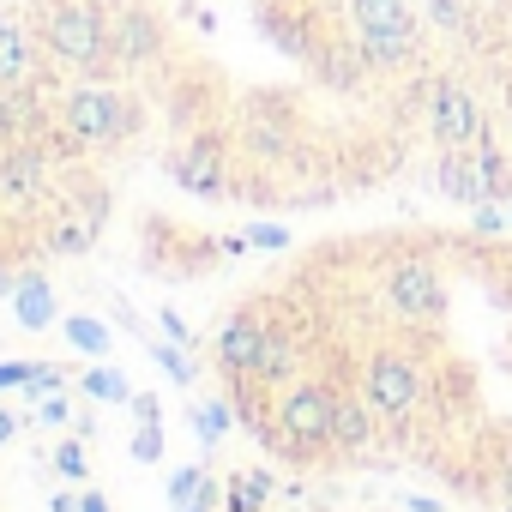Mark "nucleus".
<instances>
[{
	"mask_svg": "<svg viewBox=\"0 0 512 512\" xmlns=\"http://www.w3.org/2000/svg\"><path fill=\"white\" fill-rule=\"evenodd\" d=\"M332 404H338V386L332 380H290L278 386V428H272V452L296 458V464H314L320 452H338L332 446Z\"/></svg>",
	"mask_w": 512,
	"mask_h": 512,
	"instance_id": "f257e3e1",
	"label": "nucleus"
},
{
	"mask_svg": "<svg viewBox=\"0 0 512 512\" xmlns=\"http://www.w3.org/2000/svg\"><path fill=\"white\" fill-rule=\"evenodd\" d=\"M422 392H428V356L416 344H374L368 362H362V398L374 404L380 422H410L422 410Z\"/></svg>",
	"mask_w": 512,
	"mask_h": 512,
	"instance_id": "f03ea898",
	"label": "nucleus"
},
{
	"mask_svg": "<svg viewBox=\"0 0 512 512\" xmlns=\"http://www.w3.org/2000/svg\"><path fill=\"white\" fill-rule=\"evenodd\" d=\"M380 308L404 326V332H434L446 320V272L428 253H404L380 272Z\"/></svg>",
	"mask_w": 512,
	"mask_h": 512,
	"instance_id": "7ed1b4c3",
	"label": "nucleus"
},
{
	"mask_svg": "<svg viewBox=\"0 0 512 512\" xmlns=\"http://www.w3.org/2000/svg\"><path fill=\"white\" fill-rule=\"evenodd\" d=\"M428 133H434L440 151H476V145L488 139V115H482V103L470 97L464 79L440 73V79L428 85Z\"/></svg>",
	"mask_w": 512,
	"mask_h": 512,
	"instance_id": "20e7f679",
	"label": "nucleus"
},
{
	"mask_svg": "<svg viewBox=\"0 0 512 512\" xmlns=\"http://www.w3.org/2000/svg\"><path fill=\"white\" fill-rule=\"evenodd\" d=\"M169 175L199 193V199H223V127H199V133H181L169 145Z\"/></svg>",
	"mask_w": 512,
	"mask_h": 512,
	"instance_id": "39448f33",
	"label": "nucleus"
},
{
	"mask_svg": "<svg viewBox=\"0 0 512 512\" xmlns=\"http://www.w3.org/2000/svg\"><path fill=\"white\" fill-rule=\"evenodd\" d=\"M211 253H217V241L187 235L169 217H145V266H151V278H199Z\"/></svg>",
	"mask_w": 512,
	"mask_h": 512,
	"instance_id": "423d86ee",
	"label": "nucleus"
},
{
	"mask_svg": "<svg viewBox=\"0 0 512 512\" xmlns=\"http://www.w3.org/2000/svg\"><path fill=\"white\" fill-rule=\"evenodd\" d=\"M260 344H266V320H260V314H253V308L229 314V320L217 326V338H211L217 374H223V380H229V374H253V362H260Z\"/></svg>",
	"mask_w": 512,
	"mask_h": 512,
	"instance_id": "0eeeda50",
	"label": "nucleus"
},
{
	"mask_svg": "<svg viewBox=\"0 0 512 512\" xmlns=\"http://www.w3.org/2000/svg\"><path fill=\"white\" fill-rule=\"evenodd\" d=\"M253 380H260V386H290V380H302V344H296V332H284L278 320H266V344H260V362H253Z\"/></svg>",
	"mask_w": 512,
	"mask_h": 512,
	"instance_id": "6e6552de",
	"label": "nucleus"
},
{
	"mask_svg": "<svg viewBox=\"0 0 512 512\" xmlns=\"http://www.w3.org/2000/svg\"><path fill=\"white\" fill-rule=\"evenodd\" d=\"M374 428H380L374 404L344 386L338 404H332V446H338V452H368V446H374Z\"/></svg>",
	"mask_w": 512,
	"mask_h": 512,
	"instance_id": "1a4fd4ad",
	"label": "nucleus"
},
{
	"mask_svg": "<svg viewBox=\"0 0 512 512\" xmlns=\"http://www.w3.org/2000/svg\"><path fill=\"white\" fill-rule=\"evenodd\" d=\"M356 31H386V37H416L422 43V19L410 13V0H344Z\"/></svg>",
	"mask_w": 512,
	"mask_h": 512,
	"instance_id": "9d476101",
	"label": "nucleus"
},
{
	"mask_svg": "<svg viewBox=\"0 0 512 512\" xmlns=\"http://www.w3.org/2000/svg\"><path fill=\"white\" fill-rule=\"evenodd\" d=\"M13 314H19L25 332L55 326V320H61V308H55V284H49L43 272H25V284H19V296H13Z\"/></svg>",
	"mask_w": 512,
	"mask_h": 512,
	"instance_id": "9b49d317",
	"label": "nucleus"
},
{
	"mask_svg": "<svg viewBox=\"0 0 512 512\" xmlns=\"http://www.w3.org/2000/svg\"><path fill=\"white\" fill-rule=\"evenodd\" d=\"M434 181H440V193H446V199H458V205H476V199H488V193H482V175H476V163H470L464 151H440V163H434Z\"/></svg>",
	"mask_w": 512,
	"mask_h": 512,
	"instance_id": "f8f14e48",
	"label": "nucleus"
},
{
	"mask_svg": "<svg viewBox=\"0 0 512 512\" xmlns=\"http://www.w3.org/2000/svg\"><path fill=\"white\" fill-rule=\"evenodd\" d=\"M272 500V470H247L223 488V512H266Z\"/></svg>",
	"mask_w": 512,
	"mask_h": 512,
	"instance_id": "ddd939ff",
	"label": "nucleus"
},
{
	"mask_svg": "<svg viewBox=\"0 0 512 512\" xmlns=\"http://www.w3.org/2000/svg\"><path fill=\"white\" fill-rule=\"evenodd\" d=\"M476 175H482V193H488V199H512V157H506L494 139L476 145Z\"/></svg>",
	"mask_w": 512,
	"mask_h": 512,
	"instance_id": "4468645a",
	"label": "nucleus"
},
{
	"mask_svg": "<svg viewBox=\"0 0 512 512\" xmlns=\"http://www.w3.org/2000/svg\"><path fill=\"white\" fill-rule=\"evenodd\" d=\"M61 332H67V344H73V350H85V356H97V362H103V356H109V344H115V338H109V326H103V320H91V314H67V320H61Z\"/></svg>",
	"mask_w": 512,
	"mask_h": 512,
	"instance_id": "2eb2a0df",
	"label": "nucleus"
},
{
	"mask_svg": "<svg viewBox=\"0 0 512 512\" xmlns=\"http://www.w3.org/2000/svg\"><path fill=\"white\" fill-rule=\"evenodd\" d=\"M428 25L446 37H470V0H428Z\"/></svg>",
	"mask_w": 512,
	"mask_h": 512,
	"instance_id": "dca6fc26",
	"label": "nucleus"
},
{
	"mask_svg": "<svg viewBox=\"0 0 512 512\" xmlns=\"http://www.w3.org/2000/svg\"><path fill=\"white\" fill-rule=\"evenodd\" d=\"M79 386H85L91 398H103V404H133V386H127V380H121L115 368H91V374H85Z\"/></svg>",
	"mask_w": 512,
	"mask_h": 512,
	"instance_id": "f3484780",
	"label": "nucleus"
},
{
	"mask_svg": "<svg viewBox=\"0 0 512 512\" xmlns=\"http://www.w3.org/2000/svg\"><path fill=\"white\" fill-rule=\"evenodd\" d=\"M229 416H235L229 404H199V410H193V428H199V440H205V446H217V440L229 434Z\"/></svg>",
	"mask_w": 512,
	"mask_h": 512,
	"instance_id": "a211bd4d",
	"label": "nucleus"
},
{
	"mask_svg": "<svg viewBox=\"0 0 512 512\" xmlns=\"http://www.w3.org/2000/svg\"><path fill=\"white\" fill-rule=\"evenodd\" d=\"M61 386H67L61 362H37V368H31V380H25V398H31V404H43V398H49V392H61Z\"/></svg>",
	"mask_w": 512,
	"mask_h": 512,
	"instance_id": "6ab92c4d",
	"label": "nucleus"
},
{
	"mask_svg": "<svg viewBox=\"0 0 512 512\" xmlns=\"http://www.w3.org/2000/svg\"><path fill=\"white\" fill-rule=\"evenodd\" d=\"M55 470H61L67 482H85V476H91V458H85V440H61V446H55Z\"/></svg>",
	"mask_w": 512,
	"mask_h": 512,
	"instance_id": "aec40b11",
	"label": "nucleus"
},
{
	"mask_svg": "<svg viewBox=\"0 0 512 512\" xmlns=\"http://www.w3.org/2000/svg\"><path fill=\"white\" fill-rule=\"evenodd\" d=\"M199 488H205V464H181V470L169 476V506L181 512V506H187V500H193Z\"/></svg>",
	"mask_w": 512,
	"mask_h": 512,
	"instance_id": "412c9836",
	"label": "nucleus"
},
{
	"mask_svg": "<svg viewBox=\"0 0 512 512\" xmlns=\"http://www.w3.org/2000/svg\"><path fill=\"white\" fill-rule=\"evenodd\" d=\"M127 452H133L139 464H157V458H163V422H145V428L133 434V446H127Z\"/></svg>",
	"mask_w": 512,
	"mask_h": 512,
	"instance_id": "4be33fe9",
	"label": "nucleus"
},
{
	"mask_svg": "<svg viewBox=\"0 0 512 512\" xmlns=\"http://www.w3.org/2000/svg\"><path fill=\"white\" fill-rule=\"evenodd\" d=\"M145 350L157 356V368H163L175 386H187V380H193V368H187V356H181V350H169V344H145Z\"/></svg>",
	"mask_w": 512,
	"mask_h": 512,
	"instance_id": "5701e85b",
	"label": "nucleus"
},
{
	"mask_svg": "<svg viewBox=\"0 0 512 512\" xmlns=\"http://www.w3.org/2000/svg\"><path fill=\"white\" fill-rule=\"evenodd\" d=\"M37 422H49V428H61V422H67V398H61V392H49V398L37 404Z\"/></svg>",
	"mask_w": 512,
	"mask_h": 512,
	"instance_id": "b1692460",
	"label": "nucleus"
},
{
	"mask_svg": "<svg viewBox=\"0 0 512 512\" xmlns=\"http://www.w3.org/2000/svg\"><path fill=\"white\" fill-rule=\"evenodd\" d=\"M31 368H37V362H0V392L25 386V380H31Z\"/></svg>",
	"mask_w": 512,
	"mask_h": 512,
	"instance_id": "393cba45",
	"label": "nucleus"
},
{
	"mask_svg": "<svg viewBox=\"0 0 512 512\" xmlns=\"http://www.w3.org/2000/svg\"><path fill=\"white\" fill-rule=\"evenodd\" d=\"M247 241H260V247H284L290 235H284L278 223H253V229H247Z\"/></svg>",
	"mask_w": 512,
	"mask_h": 512,
	"instance_id": "a878e982",
	"label": "nucleus"
},
{
	"mask_svg": "<svg viewBox=\"0 0 512 512\" xmlns=\"http://www.w3.org/2000/svg\"><path fill=\"white\" fill-rule=\"evenodd\" d=\"M133 410H139V422H163V404L151 392H133Z\"/></svg>",
	"mask_w": 512,
	"mask_h": 512,
	"instance_id": "bb28decb",
	"label": "nucleus"
},
{
	"mask_svg": "<svg viewBox=\"0 0 512 512\" xmlns=\"http://www.w3.org/2000/svg\"><path fill=\"white\" fill-rule=\"evenodd\" d=\"M79 512H109V500H103L97 488H85V494H79Z\"/></svg>",
	"mask_w": 512,
	"mask_h": 512,
	"instance_id": "cd10ccee",
	"label": "nucleus"
},
{
	"mask_svg": "<svg viewBox=\"0 0 512 512\" xmlns=\"http://www.w3.org/2000/svg\"><path fill=\"white\" fill-rule=\"evenodd\" d=\"M13 434H19V416H13V410H0V446H7Z\"/></svg>",
	"mask_w": 512,
	"mask_h": 512,
	"instance_id": "c85d7f7f",
	"label": "nucleus"
},
{
	"mask_svg": "<svg viewBox=\"0 0 512 512\" xmlns=\"http://www.w3.org/2000/svg\"><path fill=\"white\" fill-rule=\"evenodd\" d=\"M500 512H512V488H506V494H500Z\"/></svg>",
	"mask_w": 512,
	"mask_h": 512,
	"instance_id": "c756f323",
	"label": "nucleus"
}]
</instances>
